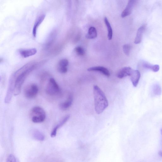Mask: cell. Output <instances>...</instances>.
<instances>
[{
	"mask_svg": "<svg viewBox=\"0 0 162 162\" xmlns=\"http://www.w3.org/2000/svg\"><path fill=\"white\" fill-rule=\"evenodd\" d=\"M45 61L39 62H31L24 65L17 70L11 76L8 85L14 87V93L16 96L21 92L23 84L28 77L33 71L44 64Z\"/></svg>",
	"mask_w": 162,
	"mask_h": 162,
	"instance_id": "1",
	"label": "cell"
},
{
	"mask_svg": "<svg viewBox=\"0 0 162 162\" xmlns=\"http://www.w3.org/2000/svg\"><path fill=\"white\" fill-rule=\"evenodd\" d=\"M95 111L98 114L102 113L108 106V102L105 95L98 85L93 87Z\"/></svg>",
	"mask_w": 162,
	"mask_h": 162,
	"instance_id": "2",
	"label": "cell"
},
{
	"mask_svg": "<svg viewBox=\"0 0 162 162\" xmlns=\"http://www.w3.org/2000/svg\"><path fill=\"white\" fill-rule=\"evenodd\" d=\"M30 116L32 121L35 123H39L45 121L46 117L45 112L40 107H33L31 111Z\"/></svg>",
	"mask_w": 162,
	"mask_h": 162,
	"instance_id": "3",
	"label": "cell"
},
{
	"mask_svg": "<svg viewBox=\"0 0 162 162\" xmlns=\"http://www.w3.org/2000/svg\"><path fill=\"white\" fill-rule=\"evenodd\" d=\"M46 92L47 95L50 96H55L61 93L59 85L53 78L50 79L47 86Z\"/></svg>",
	"mask_w": 162,
	"mask_h": 162,
	"instance_id": "4",
	"label": "cell"
},
{
	"mask_svg": "<svg viewBox=\"0 0 162 162\" xmlns=\"http://www.w3.org/2000/svg\"><path fill=\"white\" fill-rule=\"evenodd\" d=\"M39 92V88L35 83H31L26 86L24 89V95L25 97L28 99L35 98Z\"/></svg>",
	"mask_w": 162,
	"mask_h": 162,
	"instance_id": "5",
	"label": "cell"
},
{
	"mask_svg": "<svg viewBox=\"0 0 162 162\" xmlns=\"http://www.w3.org/2000/svg\"><path fill=\"white\" fill-rule=\"evenodd\" d=\"M69 62L67 59H64L60 60L57 65V69L58 72L61 74H65L68 71L67 66Z\"/></svg>",
	"mask_w": 162,
	"mask_h": 162,
	"instance_id": "6",
	"label": "cell"
},
{
	"mask_svg": "<svg viewBox=\"0 0 162 162\" xmlns=\"http://www.w3.org/2000/svg\"><path fill=\"white\" fill-rule=\"evenodd\" d=\"M136 1L130 0L128 1L126 8L122 12L121 17L122 18H125L130 15L132 13L133 9L134 8Z\"/></svg>",
	"mask_w": 162,
	"mask_h": 162,
	"instance_id": "7",
	"label": "cell"
},
{
	"mask_svg": "<svg viewBox=\"0 0 162 162\" xmlns=\"http://www.w3.org/2000/svg\"><path fill=\"white\" fill-rule=\"evenodd\" d=\"M88 70L89 72H98L101 73L107 77H110V74L109 70L106 68L102 66H96L90 68Z\"/></svg>",
	"mask_w": 162,
	"mask_h": 162,
	"instance_id": "8",
	"label": "cell"
},
{
	"mask_svg": "<svg viewBox=\"0 0 162 162\" xmlns=\"http://www.w3.org/2000/svg\"><path fill=\"white\" fill-rule=\"evenodd\" d=\"M133 70V69L130 67L122 68L117 73V77L118 78L122 79L127 76H130Z\"/></svg>",
	"mask_w": 162,
	"mask_h": 162,
	"instance_id": "9",
	"label": "cell"
},
{
	"mask_svg": "<svg viewBox=\"0 0 162 162\" xmlns=\"http://www.w3.org/2000/svg\"><path fill=\"white\" fill-rule=\"evenodd\" d=\"M70 117L69 115H66L65 116L64 118L60 122V123L57 125L53 128L52 130L51 134V136L52 137H55L57 134V131L60 128L63 126L68 121Z\"/></svg>",
	"mask_w": 162,
	"mask_h": 162,
	"instance_id": "10",
	"label": "cell"
},
{
	"mask_svg": "<svg viewBox=\"0 0 162 162\" xmlns=\"http://www.w3.org/2000/svg\"><path fill=\"white\" fill-rule=\"evenodd\" d=\"M131 79L134 87H136L139 83L141 74L139 71L138 70H133L130 76Z\"/></svg>",
	"mask_w": 162,
	"mask_h": 162,
	"instance_id": "11",
	"label": "cell"
},
{
	"mask_svg": "<svg viewBox=\"0 0 162 162\" xmlns=\"http://www.w3.org/2000/svg\"><path fill=\"white\" fill-rule=\"evenodd\" d=\"M73 101V96L72 94H70L66 101L60 105V108L63 110L68 109L71 106Z\"/></svg>",
	"mask_w": 162,
	"mask_h": 162,
	"instance_id": "12",
	"label": "cell"
},
{
	"mask_svg": "<svg viewBox=\"0 0 162 162\" xmlns=\"http://www.w3.org/2000/svg\"><path fill=\"white\" fill-rule=\"evenodd\" d=\"M37 50L35 48L28 49L20 50L19 53L23 58H26L35 55L37 53Z\"/></svg>",
	"mask_w": 162,
	"mask_h": 162,
	"instance_id": "13",
	"label": "cell"
},
{
	"mask_svg": "<svg viewBox=\"0 0 162 162\" xmlns=\"http://www.w3.org/2000/svg\"><path fill=\"white\" fill-rule=\"evenodd\" d=\"M146 26L142 25L138 29L136 37L134 40V43L136 44H139L142 41L143 34L145 30Z\"/></svg>",
	"mask_w": 162,
	"mask_h": 162,
	"instance_id": "14",
	"label": "cell"
},
{
	"mask_svg": "<svg viewBox=\"0 0 162 162\" xmlns=\"http://www.w3.org/2000/svg\"><path fill=\"white\" fill-rule=\"evenodd\" d=\"M45 16L44 14L40 16L37 19L35 23L34 27L33 28L32 34L33 36L36 37V36L37 31L38 28L43 21H44L45 18Z\"/></svg>",
	"mask_w": 162,
	"mask_h": 162,
	"instance_id": "15",
	"label": "cell"
},
{
	"mask_svg": "<svg viewBox=\"0 0 162 162\" xmlns=\"http://www.w3.org/2000/svg\"><path fill=\"white\" fill-rule=\"evenodd\" d=\"M32 135L34 139L40 141H44L45 139V136L39 130L35 129L32 132Z\"/></svg>",
	"mask_w": 162,
	"mask_h": 162,
	"instance_id": "16",
	"label": "cell"
},
{
	"mask_svg": "<svg viewBox=\"0 0 162 162\" xmlns=\"http://www.w3.org/2000/svg\"><path fill=\"white\" fill-rule=\"evenodd\" d=\"M97 36V33L96 28L93 27L89 28L88 32L86 35L87 39H94Z\"/></svg>",
	"mask_w": 162,
	"mask_h": 162,
	"instance_id": "17",
	"label": "cell"
},
{
	"mask_svg": "<svg viewBox=\"0 0 162 162\" xmlns=\"http://www.w3.org/2000/svg\"><path fill=\"white\" fill-rule=\"evenodd\" d=\"M104 20L108 31V39L109 40H111L112 38L113 31L110 23L109 22L108 19L106 17L104 18Z\"/></svg>",
	"mask_w": 162,
	"mask_h": 162,
	"instance_id": "18",
	"label": "cell"
},
{
	"mask_svg": "<svg viewBox=\"0 0 162 162\" xmlns=\"http://www.w3.org/2000/svg\"><path fill=\"white\" fill-rule=\"evenodd\" d=\"M56 33L55 32L52 33L47 41L46 45V49H48L53 45L55 39Z\"/></svg>",
	"mask_w": 162,
	"mask_h": 162,
	"instance_id": "19",
	"label": "cell"
},
{
	"mask_svg": "<svg viewBox=\"0 0 162 162\" xmlns=\"http://www.w3.org/2000/svg\"><path fill=\"white\" fill-rule=\"evenodd\" d=\"M152 90H153V92L154 94L157 96H159L161 94V88L159 85L158 84L154 85Z\"/></svg>",
	"mask_w": 162,
	"mask_h": 162,
	"instance_id": "20",
	"label": "cell"
},
{
	"mask_svg": "<svg viewBox=\"0 0 162 162\" xmlns=\"http://www.w3.org/2000/svg\"><path fill=\"white\" fill-rule=\"evenodd\" d=\"M62 46L60 44L56 45L50 51L51 54L54 55L58 54L61 50L62 47Z\"/></svg>",
	"mask_w": 162,
	"mask_h": 162,
	"instance_id": "21",
	"label": "cell"
},
{
	"mask_svg": "<svg viewBox=\"0 0 162 162\" xmlns=\"http://www.w3.org/2000/svg\"><path fill=\"white\" fill-rule=\"evenodd\" d=\"M6 162H20L18 159L14 155L12 154L9 155L6 160Z\"/></svg>",
	"mask_w": 162,
	"mask_h": 162,
	"instance_id": "22",
	"label": "cell"
},
{
	"mask_svg": "<svg viewBox=\"0 0 162 162\" xmlns=\"http://www.w3.org/2000/svg\"><path fill=\"white\" fill-rule=\"evenodd\" d=\"M75 50L76 53L79 55L83 56L85 54V50L82 47L78 46L76 47Z\"/></svg>",
	"mask_w": 162,
	"mask_h": 162,
	"instance_id": "23",
	"label": "cell"
},
{
	"mask_svg": "<svg viewBox=\"0 0 162 162\" xmlns=\"http://www.w3.org/2000/svg\"><path fill=\"white\" fill-rule=\"evenodd\" d=\"M131 47L129 45H125L123 46L124 53L127 56L129 55L130 53Z\"/></svg>",
	"mask_w": 162,
	"mask_h": 162,
	"instance_id": "24",
	"label": "cell"
},
{
	"mask_svg": "<svg viewBox=\"0 0 162 162\" xmlns=\"http://www.w3.org/2000/svg\"><path fill=\"white\" fill-rule=\"evenodd\" d=\"M160 69V66L158 65H155L152 66L151 70L155 72H158Z\"/></svg>",
	"mask_w": 162,
	"mask_h": 162,
	"instance_id": "25",
	"label": "cell"
},
{
	"mask_svg": "<svg viewBox=\"0 0 162 162\" xmlns=\"http://www.w3.org/2000/svg\"><path fill=\"white\" fill-rule=\"evenodd\" d=\"M142 65L143 66L144 68L146 69H151L152 66L150 64L146 62L144 63Z\"/></svg>",
	"mask_w": 162,
	"mask_h": 162,
	"instance_id": "26",
	"label": "cell"
},
{
	"mask_svg": "<svg viewBox=\"0 0 162 162\" xmlns=\"http://www.w3.org/2000/svg\"><path fill=\"white\" fill-rule=\"evenodd\" d=\"M159 155H160L162 157V151H160L159 152Z\"/></svg>",
	"mask_w": 162,
	"mask_h": 162,
	"instance_id": "27",
	"label": "cell"
},
{
	"mask_svg": "<svg viewBox=\"0 0 162 162\" xmlns=\"http://www.w3.org/2000/svg\"><path fill=\"white\" fill-rule=\"evenodd\" d=\"M161 135H162V129H161Z\"/></svg>",
	"mask_w": 162,
	"mask_h": 162,
	"instance_id": "28",
	"label": "cell"
}]
</instances>
